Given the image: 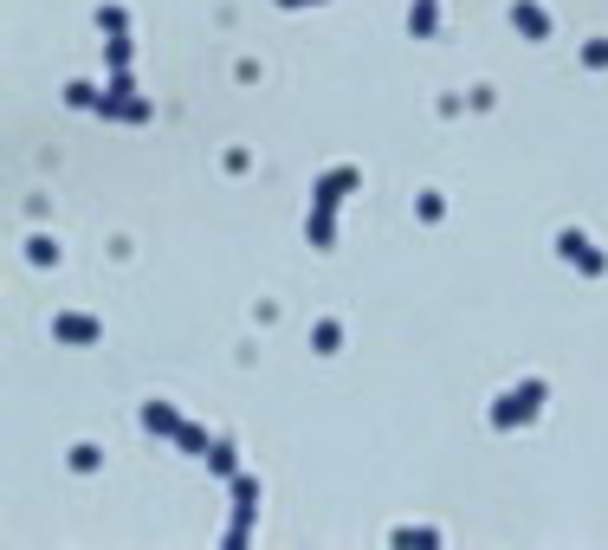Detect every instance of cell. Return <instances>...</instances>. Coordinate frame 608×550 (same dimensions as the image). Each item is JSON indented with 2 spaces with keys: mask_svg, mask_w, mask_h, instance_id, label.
I'll list each match as a JSON object with an SVG mask.
<instances>
[{
  "mask_svg": "<svg viewBox=\"0 0 608 550\" xmlns=\"http://www.w3.org/2000/svg\"><path fill=\"white\" fill-rule=\"evenodd\" d=\"M544 402H550V382L544 376H524L518 389H505L499 402H492L486 421H492V428H531V421L544 415Z\"/></svg>",
  "mask_w": 608,
  "mask_h": 550,
  "instance_id": "obj_1",
  "label": "cell"
},
{
  "mask_svg": "<svg viewBox=\"0 0 608 550\" xmlns=\"http://www.w3.org/2000/svg\"><path fill=\"white\" fill-rule=\"evenodd\" d=\"M227 486H233V518H227V544L240 550L246 538H253V512H259V479H253V473H233Z\"/></svg>",
  "mask_w": 608,
  "mask_h": 550,
  "instance_id": "obj_2",
  "label": "cell"
},
{
  "mask_svg": "<svg viewBox=\"0 0 608 550\" xmlns=\"http://www.w3.org/2000/svg\"><path fill=\"white\" fill-rule=\"evenodd\" d=\"M557 253L570 259L583 279H602V272H608V253H602L596 240H589V233H576V227H563V233H557Z\"/></svg>",
  "mask_w": 608,
  "mask_h": 550,
  "instance_id": "obj_3",
  "label": "cell"
},
{
  "mask_svg": "<svg viewBox=\"0 0 608 550\" xmlns=\"http://www.w3.org/2000/svg\"><path fill=\"white\" fill-rule=\"evenodd\" d=\"M356 182H363V175H356V162H337V169H324V175H317V195H311V208H337V201L350 195Z\"/></svg>",
  "mask_w": 608,
  "mask_h": 550,
  "instance_id": "obj_4",
  "label": "cell"
},
{
  "mask_svg": "<svg viewBox=\"0 0 608 550\" xmlns=\"http://www.w3.org/2000/svg\"><path fill=\"white\" fill-rule=\"evenodd\" d=\"M52 337L59 343H98V318H91V311H59V318H52Z\"/></svg>",
  "mask_w": 608,
  "mask_h": 550,
  "instance_id": "obj_5",
  "label": "cell"
},
{
  "mask_svg": "<svg viewBox=\"0 0 608 550\" xmlns=\"http://www.w3.org/2000/svg\"><path fill=\"white\" fill-rule=\"evenodd\" d=\"M511 26H518L524 39H550V13L537 7V0H511Z\"/></svg>",
  "mask_w": 608,
  "mask_h": 550,
  "instance_id": "obj_6",
  "label": "cell"
},
{
  "mask_svg": "<svg viewBox=\"0 0 608 550\" xmlns=\"http://www.w3.org/2000/svg\"><path fill=\"white\" fill-rule=\"evenodd\" d=\"M143 428H149V434H162V440H175V434L188 428V421H182V408H169V402H143Z\"/></svg>",
  "mask_w": 608,
  "mask_h": 550,
  "instance_id": "obj_7",
  "label": "cell"
},
{
  "mask_svg": "<svg viewBox=\"0 0 608 550\" xmlns=\"http://www.w3.org/2000/svg\"><path fill=\"white\" fill-rule=\"evenodd\" d=\"M304 233H311V246H337V208H311Z\"/></svg>",
  "mask_w": 608,
  "mask_h": 550,
  "instance_id": "obj_8",
  "label": "cell"
},
{
  "mask_svg": "<svg viewBox=\"0 0 608 550\" xmlns=\"http://www.w3.org/2000/svg\"><path fill=\"white\" fill-rule=\"evenodd\" d=\"M201 460H207V466H214V473H220V479H233V473H240V447H233V440H220V434H214V447H207V453H201Z\"/></svg>",
  "mask_w": 608,
  "mask_h": 550,
  "instance_id": "obj_9",
  "label": "cell"
},
{
  "mask_svg": "<svg viewBox=\"0 0 608 550\" xmlns=\"http://www.w3.org/2000/svg\"><path fill=\"white\" fill-rule=\"evenodd\" d=\"M98 26H104V39H117V33H130V13H123L117 0H104V7H98Z\"/></svg>",
  "mask_w": 608,
  "mask_h": 550,
  "instance_id": "obj_10",
  "label": "cell"
},
{
  "mask_svg": "<svg viewBox=\"0 0 608 550\" xmlns=\"http://www.w3.org/2000/svg\"><path fill=\"white\" fill-rule=\"evenodd\" d=\"M337 343H343L337 318H317V330H311V350H317V356H330V350H337Z\"/></svg>",
  "mask_w": 608,
  "mask_h": 550,
  "instance_id": "obj_11",
  "label": "cell"
},
{
  "mask_svg": "<svg viewBox=\"0 0 608 550\" xmlns=\"http://www.w3.org/2000/svg\"><path fill=\"white\" fill-rule=\"evenodd\" d=\"M104 65H110V72H130V33L104 39Z\"/></svg>",
  "mask_w": 608,
  "mask_h": 550,
  "instance_id": "obj_12",
  "label": "cell"
},
{
  "mask_svg": "<svg viewBox=\"0 0 608 550\" xmlns=\"http://www.w3.org/2000/svg\"><path fill=\"white\" fill-rule=\"evenodd\" d=\"M175 447H182V453H207V447H214V434H207V428H195V421H188V428L175 434Z\"/></svg>",
  "mask_w": 608,
  "mask_h": 550,
  "instance_id": "obj_13",
  "label": "cell"
},
{
  "mask_svg": "<svg viewBox=\"0 0 608 550\" xmlns=\"http://www.w3.org/2000/svg\"><path fill=\"white\" fill-rule=\"evenodd\" d=\"M26 259H33V266H52V259H59V240H46V233H33V240H26Z\"/></svg>",
  "mask_w": 608,
  "mask_h": 550,
  "instance_id": "obj_14",
  "label": "cell"
},
{
  "mask_svg": "<svg viewBox=\"0 0 608 550\" xmlns=\"http://www.w3.org/2000/svg\"><path fill=\"white\" fill-rule=\"evenodd\" d=\"M98 460H104V453L91 447V440H78V447L65 453V466H72V473H91V466H98Z\"/></svg>",
  "mask_w": 608,
  "mask_h": 550,
  "instance_id": "obj_15",
  "label": "cell"
},
{
  "mask_svg": "<svg viewBox=\"0 0 608 550\" xmlns=\"http://www.w3.org/2000/svg\"><path fill=\"white\" fill-rule=\"evenodd\" d=\"M98 98H104L98 85H65V104L72 110H98Z\"/></svg>",
  "mask_w": 608,
  "mask_h": 550,
  "instance_id": "obj_16",
  "label": "cell"
},
{
  "mask_svg": "<svg viewBox=\"0 0 608 550\" xmlns=\"http://www.w3.org/2000/svg\"><path fill=\"white\" fill-rule=\"evenodd\" d=\"M408 33H434V0H414L408 7Z\"/></svg>",
  "mask_w": 608,
  "mask_h": 550,
  "instance_id": "obj_17",
  "label": "cell"
},
{
  "mask_svg": "<svg viewBox=\"0 0 608 550\" xmlns=\"http://www.w3.org/2000/svg\"><path fill=\"white\" fill-rule=\"evenodd\" d=\"M395 544H440V531L434 525H402V531H395Z\"/></svg>",
  "mask_w": 608,
  "mask_h": 550,
  "instance_id": "obj_18",
  "label": "cell"
},
{
  "mask_svg": "<svg viewBox=\"0 0 608 550\" xmlns=\"http://www.w3.org/2000/svg\"><path fill=\"white\" fill-rule=\"evenodd\" d=\"M583 65H596V72H602V65H608V39H589V46H583Z\"/></svg>",
  "mask_w": 608,
  "mask_h": 550,
  "instance_id": "obj_19",
  "label": "cell"
},
{
  "mask_svg": "<svg viewBox=\"0 0 608 550\" xmlns=\"http://www.w3.org/2000/svg\"><path fill=\"white\" fill-rule=\"evenodd\" d=\"M279 7H317V0H279Z\"/></svg>",
  "mask_w": 608,
  "mask_h": 550,
  "instance_id": "obj_20",
  "label": "cell"
}]
</instances>
